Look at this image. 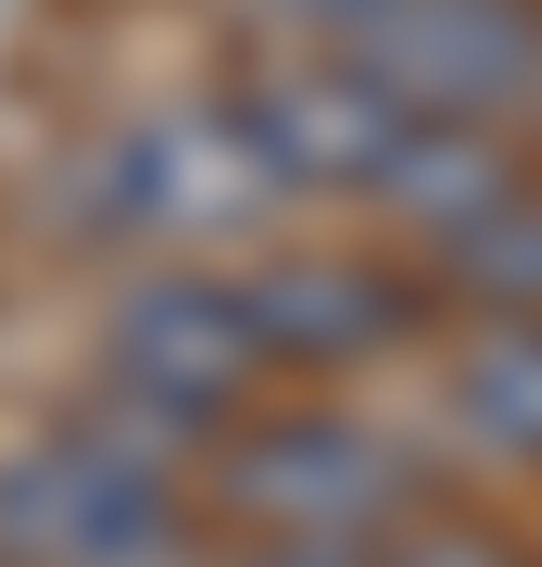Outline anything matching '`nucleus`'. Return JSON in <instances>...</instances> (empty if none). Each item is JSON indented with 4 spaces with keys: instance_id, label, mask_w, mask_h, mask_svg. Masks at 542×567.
Segmentation results:
<instances>
[{
    "instance_id": "obj_3",
    "label": "nucleus",
    "mask_w": 542,
    "mask_h": 567,
    "mask_svg": "<svg viewBox=\"0 0 542 567\" xmlns=\"http://www.w3.org/2000/svg\"><path fill=\"white\" fill-rule=\"evenodd\" d=\"M265 341L241 303V265H114L89 303V365H76V404L126 442H152L164 466H190L227 442V416L265 404Z\"/></svg>"
},
{
    "instance_id": "obj_7",
    "label": "nucleus",
    "mask_w": 542,
    "mask_h": 567,
    "mask_svg": "<svg viewBox=\"0 0 542 567\" xmlns=\"http://www.w3.org/2000/svg\"><path fill=\"white\" fill-rule=\"evenodd\" d=\"M341 63L454 126H518L542 114V0H366L341 25Z\"/></svg>"
},
{
    "instance_id": "obj_4",
    "label": "nucleus",
    "mask_w": 542,
    "mask_h": 567,
    "mask_svg": "<svg viewBox=\"0 0 542 567\" xmlns=\"http://www.w3.org/2000/svg\"><path fill=\"white\" fill-rule=\"evenodd\" d=\"M429 505V466L391 416L341 404V391H265L253 416H227V442L202 454V517L265 529V543H341L379 555L403 517Z\"/></svg>"
},
{
    "instance_id": "obj_6",
    "label": "nucleus",
    "mask_w": 542,
    "mask_h": 567,
    "mask_svg": "<svg viewBox=\"0 0 542 567\" xmlns=\"http://www.w3.org/2000/svg\"><path fill=\"white\" fill-rule=\"evenodd\" d=\"M241 265V303L265 341V379H354V365H391L429 328V278L391 252H341V240H253L227 252Z\"/></svg>"
},
{
    "instance_id": "obj_1",
    "label": "nucleus",
    "mask_w": 542,
    "mask_h": 567,
    "mask_svg": "<svg viewBox=\"0 0 542 567\" xmlns=\"http://www.w3.org/2000/svg\"><path fill=\"white\" fill-rule=\"evenodd\" d=\"M39 215L89 265H227V252L278 240L303 215V189L265 152L241 76H227V89H140V102L89 114L51 164Z\"/></svg>"
},
{
    "instance_id": "obj_9",
    "label": "nucleus",
    "mask_w": 542,
    "mask_h": 567,
    "mask_svg": "<svg viewBox=\"0 0 542 567\" xmlns=\"http://www.w3.org/2000/svg\"><path fill=\"white\" fill-rule=\"evenodd\" d=\"M417 265L467 316H542V177H504L492 203H467L442 240H417Z\"/></svg>"
},
{
    "instance_id": "obj_11",
    "label": "nucleus",
    "mask_w": 542,
    "mask_h": 567,
    "mask_svg": "<svg viewBox=\"0 0 542 567\" xmlns=\"http://www.w3.org/2000/svg\"><path fill=\"white\" fill-rule=\"evenodd\" d=\"M215 13H227L241 51H341V25L366 0H215Z\"/></svg>"
},
{
    "instance_id": "obj_5",
    "label": "nucleus",
    "mask_w": 542,
    "mask_h": 567,
    "mask_svg": "<svg viewBox=\"0 0 542 567\" xmlns=\"http://www.w3.org/2000/svg\"><path fill=\"white\" fill-rule=\"evenodd\" d=\"M202 529V480L101 429L76 391L0 442V567H164Z\"/></svg>"
},
{
    "instance_id": "obj_2",
    "label": "nucleus",
    "mask_w": 542,
    "mask_h": 567,
    "mask_svg": "<svg viewBox=\"0 0 542 567\" xmlns=\"http://www.w3.org/2000/svg\"><path fill=\"white\" fill-rule=\"evenodd\" d=\"M241 102L265 126V152L290 164L303 215L316 203L328 215H379L403 252L442 240L467 203H492V189L518 177V140H504V126H454V114L379 89L341 51H253L241 63Z\"/></svg>"
},
{
    "instance_id": "obj_8",
    "label": "nucleus",
    "mask_w": 542,
    "mask_h": 567,
    "mask_svg": "<svg viewBox=\"0 0 542 567\" xmlns=\"http://www.w3.org/2000/svg\"><path fill=\"white\" fill-rule=\"evenodd\" d=\"M442 429L492 466H542V316H480L442 353Z\"/></svg>"
},
{
    "instance_id": "obj_10",
    "label": "nucleus",
    "mask_w": 542,
    "mask_h": 567,
    "mask_svg": "<svg viewBox=\"0 0 542 567\" xmlns=\"http://www.w3.org/2000/svg\"><path fill=\"white\" fill-rule=\"evenodd\" d=\"M366 567H530V555L504 543V529H480V517H442V505H417V517H403V529H391V543L366 555Z\"/></svg>"
}]
</instances>
